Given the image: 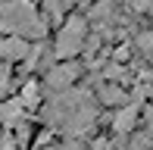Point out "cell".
<instances>
[{"instance_id":"8","label":"cell","mask_w":153,"mask_h":150,"mask_svg":"<svg viewBox=\"0 0 153 150\" xmlns=\"http://www.w3.org/2000/svg\"><path fill=\"white\" fill-rule=\"evenodd\" d=\"M134 44H137V50H141V56H150V47H153V35H150L147 28H144V31H137Z\"/></svg>"},{"instance_id":"2","label":"cell","mask_w":153,"mask_h":150,"mask_svg":"<svg viewBox=\"0 0 153 150\" xmlns=\"http://www.w3.org/2000/svg\"><path fill=\"white\" fill-rule=\"evenodd\" d=\"M0 35L38 44V41H47L50 28L34 0H0Z\"/></svg>"},{"instance_id":"5","label":"cell","mask_w":153,"mask_h":150,"mask_svg":"<svg viewBox=\"0 0 153 150\" xmlns=\"http://www.w3.org/2000/svg\"><path fill=\"white\" fill-rule=\"evenodd\" d=\"M134 128H141V103H125L113 113V131L116 138H128Z\"/></svg>"},{"instance_id":"6","label":"cell","mask_w":153,"mask_h":150,"mask_svg":"<svg viewBox=\"0 0 153 150\" xmlns=\"http://www.w3.org/2000/svg\"><path fill=\"white\" fill-rule=\"evenodd\" d=\"M28 50H31V44L22 38H10V35L0 38V63L3 66H19L28 56Z\"/></svg>"},{"instance_id":"10","label":"cell","mask_w":153,"mask_h":150,"mask_svg":"<svg viewBox=\"0 0 153 150\" xmlns=\"http://www.w3.org/2000/svg\"><path fill=\"white\" fill-rule=\"evenodd\" d=\"M128 10H134L137 16H147V13L153 10V0H134V3H131Z\"/></svg>"},{"instance_id":"1","label":"cell","mask_w":153,"mask_h":150,"mask_svg":"<svg viewBox=\"0 0 153 150\" xmlns=\"http://www.w3.org/2000/svg\"><path fill=\"white\" fill-rule=\"evenodd\" d=\"M41 119L47 131H62V138H88L97 125V100L88 88H69L44 97Z\"/></svg>"},{"instance_id":"3","label":"cell","mask_w":153,"mask_h":150,"mask_svg":"<svg viewBox=\"0 0 153 150\" xmlns=\"http://www.w3.org/2000/svg\"><path fill=\"white\" fill-rule=\"evenodd\" d=\"M88 35H91V25H88L85 13H69L56 25V35H53V44H50L53 63H59V59H78Z\"/></svg>"},{"instance_id":"11","label":"cell","mask_w":153,"mask_h":150,"mask_svg":"<svg viewBox=\"0 0 153 150\" xmlns=\"http://www.w3.org/2000/svg\"><path fill=\"white\" fill-rule=\"evenodd\" d=\"M119 3H125V6H131V3H134V0H119Z\"/></svg>"},{"instance_id":"7","label":"cell","mask_w":153,"mask_h":150,"mask_svg":"<svg viewBox=\"0 0 153 150\" xmlns=\"http://www.w3.org/2000/svg\"><path fill=\"white\" fill-rule=\"evenodd\" d=\"M94 100H97V106H116V110L125 106V103H131V100H128V88L109 85V81H100V85H97Z\"/></svg>"},{"instance_id":"4","label":"cell","mask_w":153,"mask_h":150,"mask_svg":"<svg viewBox=\"0 0 153 150\" xmlns=\"http://www.w3.org/2000/svg\"><path fill=\"white\" fill-rule=\"evenodd\" d=\"M85 75V66L78 63V59H59V63H50L41 75V88L44 91H69V88H75V81Z\"/></svg>"},{"instance_id":"9","label":"cell","mask_w":153,"mask_h":150,"mask_svg":"<svg viewBox=\"0 0 153 150\" xmlns=\"http://www.w3.org/2000/svg\"><path fill=\"white\" fill-rule=\"evenodd\" d=\"M10 94V66H3L0 63V100Z\"/></svg>"}]
</instances>
